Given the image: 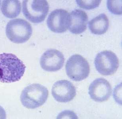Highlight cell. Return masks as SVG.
<instances>
[{"label": "cell", "instance_id": "obj_1", "mask_svg": "<svg viewBox=\"0 0 122 119\" xmlns=\"http://www.w3.org/2000/svg\"><path fill=\"white\" fill-rule=\"evenodd\" d=\"M25 66L15 55L0 54V81L4 83L16 82L21 79L25 71Z\"/></svg>", "mask_w": 122, "mask_h": 119}, {"label": "cell", "instance_id": "obj_17", "mask_svg": "<svg viewBox=\"0 0 122 119\" xmlns=\"http://www.w3.org/2000/svg\"><path fill=\"white\" fill-rule=\"evenodd\" d=\"M6 118V112L1 106H0V119Z\"/></svg>", "mask_w": 122, "mask_h": 119}, {"label": "cell", "instance_id": "obj_2", "mask_svg": "<svg viewBox=\"0 0 122 119\" xmlns=\"http://www.w3.org/2000/svg\"><path fill=\"white\" fill-rule=\"evenodd\" d=\"M48 95L46 87L38 83H34L22 90L20 101L24 107L34 109L43 105L47 101Z\"/></svg>", "mask_w": 122, "mask_h": 119}, {"label": "cell", "instance_id": "obj_7", "mask_svg": "<svg viewBox=\"0 0 122 119\" xmlns=\"http://www.w3.org/2000/svg\"><path fill=\"white\" fill-rule=\"evenodd\" d=\"M65 59L62 52L56 49H51L42 55L40 64L43 70L54 72L60 70L63 67Z\"/></svg>", "mask_w": 122, "mask_h": 119}, {"label": "cell", "instance_id": "obj_18", "mask_svg": "<svg viewBox=\"0 0 122 119\" xmlns=\"http://www.w3.org/2000/svg\"><path fill=\"white\" fill-rule=\"evenodd\" d=\"M0 4H1V0H0Z\"/></svg>", "mask_w": 122, "mask_h": 119}, {"label": "cell", "instance_id": "obj_5", "mask_svg": "<svg viewBox=\"0 0 122 119\" xmlns=\"http://www.w3.org/2000/svg\"><path fill=\"white\" fill-rule=\"evenodd\" d=\"M65 68L68 77L76 81L85 79L90 74L88 62L82 56L78 54L69 58L66 63Z\"/></svg>", "mask_w": 122, "mask_h": 119}, {"label": "cell", "instance_id": "obj_15", "mask_svg": "<svg viewBox=\"0 0 122 119\" xmlns=\"http://www.w3.org/2000/svg\"><path fill=\"white\" fill-rule=\"evenodd\" d=\"M78 6L86 10H91L99 6L101 0H76Z\"/></svg>", "mask_w": 122, "mask_h": 119}, {"label": "cell", "instance_id": "obj_6", "mask_svg": "<svg viewBox=\"0 0 122 119\" xmlns=\"http://www.w3.org/2000/svg\"><path fill=\"white\" fill-rule=\"evenodd\" d=\"M119 62L116 54L110 50H104L97 54L94 61L96 69L103 75L115 74L118 68Z\"/></svg>", "mask_w": 122, "mask_h": 119}, {"label": "cell", "instance_id": "obj_11", "mask_svg": "<svg viewBox=\"0 0 122 119\" xmlns=\"http://www.w3.org/2000/svg\"><path fill=\"white\" fill-rule=\"evenodd\" d=\"M88 20L87 14L84 11L74 10L69 14L68 30L74 34L82 33L87 28Z\"/></svg>", "mask_w": 122, "mask_h": 119}, {"label": "cell", "instance_id": "obj_16", "mask_svg": "<svg viewBox=\"0 0 122 119\" xmlns=\"http://www.w3.org/2000/svg\"><path fill=\"white\" fill-rule=\"evenodd\" d=\"M73 117H75L77 118L76 115L75 113L73 112L69 111H65L62 112V113H60V114L58 115L57 118H71V117H72L73 118H74Z\"/></svg>", "mask_w": 122, "mask_h": 119}, {"label": "cell", "instance_id": "obj_4", "mask_svg": "<svg viewBox=\"0 0 122 119\" xmlns=\"http://www.w3.org/2000/svg\"><path fill=\"white\" fill-rule=\"evenodd\" d=\"M49 8L47 0H25L22 2V12L24 16L31 22L35 24L44 21Z\"/></svg>", "mask_w": 122, "mask_h": 119}, {"label": "cell", "instance_id": "obj_10", "mask_svg": "<svg viewBox=\"0 0 122 119\" xmlns=\"http://www.w3.org/2000/svg\"><path fill=\"white\" fill-rule=\"evenodd\" d=\"M52 94L56 101L65 103L73 99L76 94V91L71 82L66 80H61L53 85Z\"/></svg>", "mask_w": 122, "mask_h": 119}, {"label": "cell", "instance_id": "obj_3", "mask_svg": "<svg viewBox=\"0 0 122 119\" xmlns=\"http://www.w3.org/2000/svg\"><path fill=\"white\" fill-rule=\"evenodd\" d=\"M6 33L11 41L22 44L30 39L32 34V28L30 23L24 19H13L8 23Z\"/></svg>", "mask_w": 122, "mask_h": 119}, {"label": "cell", "instance_id": "obj_12", "mask_svg": "<svg viewBox=\"0 0 122 119\" xmlns=\"http://www.w3.org/2000/svg\"><path fill=\"white\" fill-rule=\"evenodd\" d=\"M109 27V19L104 13L101 14L89 21V29L94 34H103L107 31Z\"/></svg>", "mask_w": 122, "mask_h": 119}, {"label": "cell", "instance_id": "obj_14", "mask_svg": "<svg viewBox=\"0 0 122 119\" xmlns=\"http://www.w3.org/2000/svg\"><path fill=\"white\" fill-rule=\"evenodd\" d=\"M107 0V7L111 13L116 15L122 14V1Z\"/></svg>", "mask_w": 122, "mask_h": 119}, {"label": "cell", "instance_id": "obj_9", "mask_svg": "<svg viewBox=\"0 0 122 119\" xmlns=\"http://www.w3.org/2000/svg\"><path fill=\"white\" fill-rule=\"evenodd\" d=\"M110 83L103 78L96 79L90 84L88 93L91 99L97 102L107 101L112 94Z\"/></svg>", "mask_w": 122, "mask_h": 119}, {"label": "cell", "instance_id": "obj_13", "mask_svg": "<svg viewBox=\"0 0 122 119\" xmlns=\"http://www.w3.org/2000/svg\"><path fill=\"white\" fill-rule=\"evenodd\" d=\"M1 9L3 14L6 17L15 18L20 13V2L18 0H4L2 2Z\"/></svg>", "mask_w": 122, "mask_h": 119}, {"label": "cell", "instance_id": "obj_8", "mask_svg": "<svg viewBox=\"0 0 122 119\" xmlns=\"http://www.w3.org/2000/svg\"><path fill=\"white\" fill-rule=\"evenodd\" d=\"M69 14L63 9H56L51 12L47 19V25L51 31L62 33L68 29Z\"/></svg>", "mask_w": 122, "mask_h": 119}]
</instances>
